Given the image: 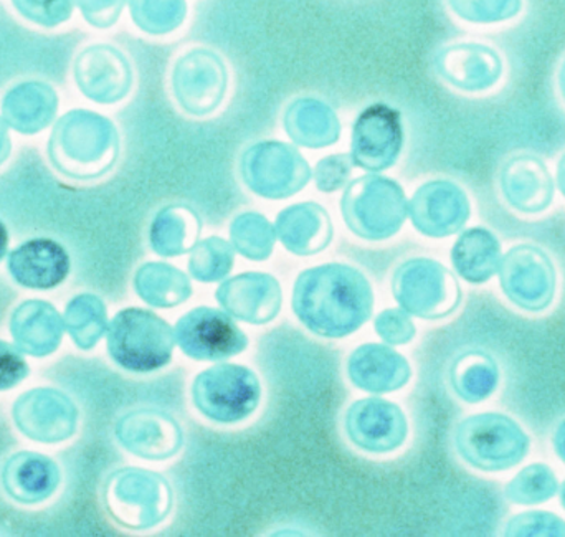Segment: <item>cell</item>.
Listing matches in <instances>:
<instances>
[{
	"label": "cell",
	"instance_id": "obj_36",
	"mask_svg": "<svg viewBox=\"0 0 565 537\" xmlns=\"http://www.w3.org/2000/svg\"><path fill=\"white\" fill-rule=\"evenodd\" d=\"M559 493L556 473L544 463H533L521 470L507 485V496L516 505H541Z\"/></svg>",
	"mask_w": 565,
	"mask_h": 537
},
{
	"label": "cell",
	"instance_id": "obj_18",
	"mask_svg": "<svg viewBox=\"0 0 565 537\" xmlns=\"http://www.w3.org/2000/svg\"><path fill=\"white\" fill-rule=\"evenodd\" d=\"M408 215L412 224L431 238H445L458 234L471 215L467 192L451 181L438 179L422 185L411 204Z\"/></svg>",
	"mask_w": 565,
	"mask_h": 537
},
{
	"label": "cell",
	"instance_id": "obj_32",
	"mask_svg": "<svg viewBox=\"0 0 565 537\" xmlns=\"http://www.w3.org/2000/svg\"><path fill=\"white\" fill-rule=\"evenodd\" d=\"M138 297L154 308H174L192 297L188 275L168 264H145L135 275Z\"/></svg>",
	"mask_w": 565,
	"mask_h": 537
},
{
	"label": "cell",
	"instance_id": "obj_35",
	"mask_svg": "<svg viewBox=\"0 0 565 537\" xmlns=\"http://www.w3.org/2000/svg\"><path fill=\"white\" fill-rule=\"evenodd\" d=\"M232 247L248 260L264 261L274 254L277 230L265 215L244 212L231 225Z\"/></svg>",
	"mask_w": 565,
	"mask_h": 537
},
{
	"label": "cell",
	"instance_id": "obj_12",
	"mask_svg": "<svg viewBox=\"0 0 565 537\" xmlns=\"http://www.w3.org/2000/svg\"><path fill=\"white\" fill-rule=\"evenodd\" d=\"M179 350L195 361H225L244 353L248 337L231 314L199 307L185 313L174 327Z\"/></svg>",
	"mask_w": 565,
	"mask_h": 537
},
{
	"label": "cell",
	"instance_id": "obj_44",
	"mask_svg": "<svg viewBox=\"0 0 565 537\" xmlns=\"http://www.w3.org/2000/svg\"><path fill=\"white\" fill-rule=\"evenodd\" d=\"M29 376V364L12 344L0 341V390L13 389Z\"/></svg>",
	"mask_w": 565,
	"mask_h": 537
},
{
	"label": "cell",
	"instance_id": "obj_23",
	"mask_svg": "<svg viewBox=\"0 0 565 537\" xmlns=\"http://www.w3.org/2000/svg\"><path fill=\"white\" fill-rule=\"evenodd\" d=\"M62 470L50 457L36 452H17L3 462L0 485L19 505H40L58 492Z\"/></svg>",
	"mask_w": 565,
	"mask_h": 537
},
{
	"label": "cell",
	"instance_id": "obj_24",
	"mask_svg": "<svg viewBox=\"0 0 565 537\" xmlns=\"http://www.w3.org/2000/svg\"><path fill=\"white\" fill-rule=\"evenodd\" d=\"M348 377L358 389L387 394L407 386L411 364L385 344L369 343L352 351L348 359Z\"/></svg>",
	"mask_w": 565,
	"mask_h": 537
},
{
	"label": "cell",
	"instance_id": "obj_14",
	"mask_svg": "<svg viewBox=\"0 0 565 537\" xmlns=\"http://www.w3.org/2000/svg\"><path fill=\"white\" fill-rule=\"evenodd\" d=\"M73 78L86 98L99 105H115L131 92L135 73L118 46L93 43L76 55Z\"/></svg>",
	"mask_w": 565,
	"mask_h": 537
},
{
	"label": "cell",
	"instance_id": "obj_4",
	"mask_svg": "<svg viewBox=\"0 0 565 537\" xmlns=\"http://www.w3.org/2000/svg\"><path fill=\"white\" fill-rule=\"evenodd\" d=\"M171 485L164 476L145 469H119L103 486V505L116 525L146 531L168 519L172 512Z\"/></svg>",
	"mask_w": 565,
	"mask_h": 537
},
{
	"label": "cell",
	"instance_id": "obj_45",
	"mask_svg": "<svg viewBox=\"0 0 565 537\" xmlns=\"http://www.w3.org/2000/svg\"><path fill=\"white\" fill-rule=\"evenodd\" d=\"M10 152H12V141H10L9 126L0 116V165L9 159Z\"/></svg>",
	"mask_w": 565,
	"mask_h": 537
},
{
	"label": "cell",
	"instance_id": "obj_50",
	"mask_svg": "<svg viewBox=\"0 0 565 537\" xmlns=\"http://www.w3.org/2000/svg\"><path fill=\"white\" fill-rule=\"evenodd\" d=\"M561 503H563V508L565 509V482L561 485L559 488Z\"/></svg>",
	"mask_w": 565,
	"mask_h": 537
},
{
	"label": "cell",
	"instance_id": "obj_41",
	"mask_svg": "<svg viewBox=\"0 0 565 537\" xmlns=\"http://www.w3.org/2000/svg\"><path fill=\"white\" fill-rule=\"evenodd\" d=\"M374 330L382 340L392 346H404L411 343L417 334L414 321L408 316L407 311L385 310L375 318Z\"/></svg>",
	"mask_w": 565,
	"mask_h": 537
},
{
	"label": "cell",
	"instance_id": "obj_1",
	"mask_svg": "<svg viewBox=\"0 0 565 537\" xmlns=\"http://www.w3.org/2000/svg\"><path fill=\"white\" fill-rule=\"evenodd\" d=\"M291 307L312 334L341 340L367 323L374 291L365 275L351 265H319L296 278Z\"/></svg>",
	"mask_w": 565,
	"mask_h": 537
},
{
	"label": "cell",
	"instance_id": "obj_28",
	"mask_svg": "<svg viewBox=\"0 0 565 537\" xmlns=\"http://www.w3.org/2000/svg\"><path fill=\"white\" fill-rule=\"evenodd\" d=\"M286 132L296 144L319 149L338 142L341 125L331 106L316 98L289 103L282 116Z\"/></svg>",
	"mask_w": 565,
	"mask_h": 537
},
{
	"label": "cell",
	"instance_id": "obj_30",
	"mask_svg": "<svg viewBox=\"0 0 565 537\" xmlns=\"http://www.w3.org/2000/svg\"><path fill=\"white\" fill-rule=\"evenodd\" d=\"M202 222L198 212L188 205H168L152 218L149 244L161 257L188 254L198 244Z\"/></svg>",
	"mask_w": 565,
	"mask_h": 537
},
{
	"label": "cell",
	"instance_id": "obj_15",
	"mask_svg": "<svg viewBox=\"0 0 565 537\" xmlns=\"http://www.w3.org/2000/svg\"><path fill=\"white\" fill-rule=\"evenodd\" d=\"M404 149V122L391 106H367L352 129L351 158L354 165L379 172L392 168Z\"/></svg>",
	"mask_w": 565,
	"mask_h": 537
},
{
	"label": "cell",
	"instance_id": "obj_43",
	"mask_svg": "<svg viewBox=\"0 0 565 537\" xmlns=\"http://www.w3.org/2000/svg\"><path fill=\"white\" fill-rule=\"evenodd\" d=\"M76 6L89 25L105 30L116 25L125 10L126 0H76Z\"/></svg>",
	"mask_w": 565,
	"mask_h": 537
},
{
	"label": "cell",
	"instance_id": "obj_3",
	"mask_svg": "<svg viewBox=\"0 0 565 537\" xmlns=\"http://www.w3.org/2000/svg\"><path fill=\"white\" fill-rule=\"evenodd\" d=\"M109 357L128 373H156L168 366L175 347L171 324L142 308H126L106 331Z\"/></svg>",
	"mask_w": 565,
	"mask_h": 537
},
{
	"label": "cell",
	"instance_id": "obj_9",
	"mask_svg": "<svg viewBox=\"0 0 565 537\" xmlns=\"http://www.w3.org/2000/svg\"><path fill=\"white\" fill-rule=\"evenodd\" d=\"M228 66L221 53L209 46H192L175 58L171 86L179 106L192 116H209L224 101Z\"/></svg>",
	"mask_w": 565,
	"mask_h": 537
},
{
	"label": "cell",
	"instance_id": "obj_5",
	"mask_svg": "<svg viewBox=\"0 0 565 537\" xmlns=\"http://www.w3.org/2000/svg\"><path fill=\"white\" fill-rule=\"evenodd\" d=\"M458 455L480 472H507L520 465L530 453V436L504 414L488 412L467 417L455 432Z\"/></svg>",
	"mask_w": 565,
	"mask_h": 537
},
{
	"label": "cell",
	"instance_id": "obj_47",
	"mask_svg": "<svg viewBox=\"0 0 565 537\" xmlns=\"http://www.w3.org/2000/svg\"><path fill=\"white\" fill-rule=\"evenodd\" d=\"M556 182L557 187H559V191L563 192L565 197V152L563 158L559 159V162H557Z\"/></svg>",
	"mask_w": 565,
	"mask_h": 537
},
{
	"label": "cell",
	"instance_id": "obj_11",
	"mask_svg": "<svg viewBox=\"0 0 565 537\" xmlns=\"http://www.w3.org/2000/svg\"><path fill=\"white\" fill-rule=\"evenodd\" d=\"M498 277L504 297L527 313L547 310L556 298V267L550 255L536 245L521 244L507 251Z\"/></svg>",
	"mask_w": 565,
	"mask_h": 537
},
{
	"label": "cell",
	"instance_id": "obj_29",
	"mask_svg": "<svg viewBox=\"0 0 565 537\" xmlns=\"http://www.w3.org/2000/svg\"><path fill=\"white\" fill-rule=\"evenodd\" d=\"M501 244L493 232L483 227L465 230L451 248V264L468 283L481 284L498 273Z\"/></svg>",
	"mask_w": 565,
	"mask_h": 537
},
{
	"label": "cell",
	"instance_id": "obj_20",
	"mask_svg": "<svg viewBox=\"0 0 565 537\" xmlns=\"http://www.w3.org/2000/svg\"><path fill=\"white\" fill-rule=\"evenodd\" d=\"M215 298L231 316L257 326L274 321L282 304L277 278L262 271H247L224 281Z\"/></svg>",
	"mask_w": 565,
	"mask_h": 537
},
{
	"label": "cell",
	"instance_id": "obj_8",
	"mask_svg": "<svg viewBox=\"0 0 565 537\" xmlns=\"http://www.w3.org/2000/svg\"><path fill=\"white\" fill-rule=\"evenodd\" d=\"M392 293L402 310L422 320H444L461 303L457 278L431 258H411L398 265L392 277Z\"/></svg>",
	"mask_w": 565,
	"mask_h": 537
},
{
	"label": "cell",
	"instance_id": "obj_37",
	"mask_svg": "<svg viewBox=\"0 0 565 537\" xmlns=\"http://www.w3.org/2000/svg\"><path fill=\"white\" fill-rule=\"evenodd\" d=\"M234 261V247L228 241L209 237L192 247L189 271L195 280L214 283L231 273Z\"/></svg>",
	"mask_w": 565,
	"mask_h": 537
},
{
	"label": "cell",
	"instance_id": "obj_21",
	"mask_svg": "<svg viewBox=\"0 0 565 537\" xmlns=\"http://www.w3.org/2000/svg\"><path fill=\"white\" fill-rule=\"evenodd\" d=\"M500 187L510 207L526 215L547 211L556 194L554 178L546 162L527 152L513 155L504 162Z\"/></svg>",
	"mask_w": 565,
	"mask_h": 537
},
{
	"label": "cell",
	"instance_id": "obj_17",
	"mask_svg": "<svg viewBox=\"0 0 565 537\" xmlns=\"http://www.w3.org/2000/svg\"><path fill=\"white\" fill-rule=\"evenodd\" d=\"M435 72L454 88L483 93L503 78V56L493 46L478 42H457L441 46L434 58Z\"/></svg>",
	"mask_w": 565,
	"mask_h": 537
},
{
	"label": "cell",
	"instance_id": "obj_33",
	"mask_svg": "<svg viewBox=\"0 0 565 537\" xmlns=\"http://www.w3.org/2000/svg\"><path fill=\"white\" fill-rule=\"evenodd\" d=\"M63 324L79 350H93L108 331L106 304L96 294H78L66 307Z\"/></svg>",
	"mask_w": 565,
	"mask_h": 537
},
{
	"label": "cell",
	"instance_id": "obj_34",
	"mask_svg": "<svg viewBox=\"0 0 565 537\" xmlns=\"http://www.w3.org/2000/svg\"><path fill=\"white\" fill-rule=\"evenodd\" d=\"M132 23L146 35L178 32L189 15L188 0H128Z\"/></svg>",
	"mask_w": 565,
	"mask_h": 537
},
{
	"label": "cell",
	"instance_id": "obj_16",
	"mask_svg": "<svg viewBox=\"0 0 565 537\" xmlns=\"http://www.w3.org/2000/svg\"><path fill=\"white\" fill-rule=\"evenodd\" d=\"M13 422L30 440L56 443L72 439L79 412L70 396L56 389H33L13 404Z\"/></svg>",
	"mask_w": 565,
	"mask_h": 537
},
{
	"label": "cell",
	"instance_id": "obj_13",
	"mask_svg": "<svg viewBox=\"0 0 565 537\" xmlns=\"http://www.w3.org/2000/svg\"><path fill=\"white\" fill-rule=\"evenodd\" d=\"M344 432L349 442L362 452L385 455L404 445L408 422L397 404L381 397H367L349 406Z\"/></svg>",
	"mask_w": 565,
	"mask_h": 537
},
{
	"label": "cell",
	"instance_id": "obj_19",
	"mask_svg": "<svg viewBox=\"0 0 565 537\" xmlns=\"http://www.w3.org/2000/svg\"><path fill=\"white\" fill-rule=\"evenodd\" d=\"M116 440L122 449L145 460H169L181 452L184 432L171 414L158 409H136L116 423Z\"/></svg>",
	"mask_w": 565,
	"mask_h": 537
},
{
	"label": "cell",
	"instance_id": "obj_2",
	"mask_svg": "<svg viewBox=\"0 0 565 537\" xmlns=\"http://www.w3.org/2000/svg\"><path fill=\"white\" fill-rule=\"evenodd\" d=\"M115 122L89 109H72L53 126L49 159L53 168L75 181H95L108 174L119 159Z\"/></svg>",
	"mask_w": 565,
	"mask_h": 537
},
{
	"label": "cell",
	"instance_id": "obj_46",
	"mask_svg": "<svg viewBox=\"0 0 565 537\" xmlns=\"http://www.w3.org/2000/svg\"><path fill=\"white\" fill-rule=\"evenodd\" d=\"M553 445L554 450H556L557 457L563 460L565 465V420H563V422L557 426V429L554 430Z\"/></svg>",
	"mask_w": 565,
	"mask_h": 537
},
{
	"label": "cell",
	"instance_id": "obj_25",
	"mask_svg": "<svg viewBox=\"0 0 565 537\" xmlns=\"http://www.w3.org/2000/svg\"><path fill=\"white\" fill-rule=\"evenodd\" d=\"M58 95L49 83L39 79L19 83L3 95L0 115L13 131L39 135L49 128L58 112Z\"/></svg>",
	"mask_w": 565,
	"mask_h": 537
},
{
	"label": "cell",
	"instance_id": "obj_39",
	"mask_svg": "<svg viewBox=\"0 0 565 537\" xmlns=\"http://www.w3.org/2000/svg\"><path fill=\"white\" fill-rule=\"evenodd\" d=\"M76 0H12L13 9L39 26L55 29L68 22L75 10Z\"/></svg>",
	"mask_w": 565,
	"mask_h": 537
},
{
	"label": "cell",
	"instance_id": "obj_27",
	"mask_svg": "<svg viewBox=\"0 0 565 537\" xmlns=\"http://www.w3.org/2000/svg\"><path fill=\"white\" fill-rule=\"evenodd\" d=\"M332 222L324 207L315 202L291 205L278 214L277 235L282 247L299 257L324 250L332 240Z\"/></svg>",
	"mask_w": 565,
	"mask_h": 537
},
{
	"label": "cell",
	"instance_id": "obj_40",
	"mask_svg": "<svg viewBox=\"0 0 565 537\" xmlns=\"http://www.w3.org/2000/svg\"><path fill=\"white\" fill-rule=\"evenodd\" d=\"M504 535L510 537H565V522L553 513H521L508 522Z\"/></svg>",
	"mask_w": 565,
	"mask_h": 537
},
{
	"label": "cell",
	"instance_id": "obj_48",
	"mask_svg": "<svg viewBox=\"0 0 565 537\" xmlns=\"http://www.w3.org/2000/svg\"><path fill=\"white\" fill-rule=\"evenodd\" d=\"M7 247H9V232H7L6 224L0 221V260L6 257Z\"/></svg>",
	"mask_w": 565,
	"mask_h": 537
},
{
	"label": "cell",
	"instance_id": "obj_38",
	"mask_svg": "<svg viewBox=\"0 0 565 537\" xmlns=\"http://www.w3.org/2000/svg\"><path fill=\"white\" fill-rule=\"evenodd\" d=\"M455 17L477 25H493L516 19L523 10V0H447Z\"/></svg>",
	"mask_w": 565,
	"mask_h": 537
},
{
	"label": "cell",
	"instance_id": "obj_7",
	"mask_svg": "<svg viewBox=\"0 0 565 537\" xmlns=\"http://www.w3.org/2000/svg\"><path fill=\"white\" fill-rule=\"evenodd\" d=\"M195 409L214 423L232 426L248 419L260 406L262 384L257 374L238 364H217L192 383Z\"/></svg>",
	"mask_w": 565,
	"mask_h": 537
},
{
	"label": "cell",
	"instance_id": "obj_26",
	"mask_svg": "<svg viewBox=\"0 0 565 537\" xmlns=\"http://www.w3.org/2000/svg\"><path fill=\"white\" fill-rule=\"evenodd\" d=\"M63 331V318L46 301H23L10 316V334L17 347L30 356L52 354L62 343Z\"/></svg>",
	"mask_w": 565,
	"mask_h": 537
},
{
	"label": "cell",
	"instance_id": "obj_42",
	"mask_svg": "<svg viewBox=\"0 0 565 537\" xmlns=\"http://www.w3.org/2000/svg\"><path fill=\"white\" fill-rule=\"evenodd\" d=\"M351 154H332L316 164L315 181L319 191L331 194L348 184L352 172Z\"/></svg>",
	"mask_w": 565,
	"mask_h": 537
},
{
	"label": "cell",
	"instance_id": "obj_6",
	"mask_svg": "<svg viewBox=\"0 0 565 537\" xmlns=\"http://www.w3.org/2000/svg\"><path fill=\"white\" fill-rule=\"evenodd\" d=\"M341 212L352 234L369 241L394 237L408 215L404 189L382 175H364L345 187Z\"/></svg>",
	"mask_w": 565,
	"mask_h": 537
},
{
	"label": "cell",
	"instance_id": "obj_10",
	"mask_svg": "<svg viewBox=\"0 0 565 537\" xmlns=\"http://www.w3.org/2000/svg\"><path fill=\"white\" fill-rule=\"evenodd\" d=\"M241 175L255 194L280 201L306 187L311 169L292 146L262 141L245 149L241 158Z\"/></svg>",
	"mask_w": 565,
	"mask_h": 537
},
{
	"label": "cell",
	"instance_id": "obj_22",
	"mask_svg": "<svg viewBox=\"0 0 565 537\" xmlns=\"http://www.w3.org/2000/svg\"><path fill=\"white\" fill-rule=\"evenodd\" d=\"M72 261L68 251L52 238H32L13 248L7 258V270L20 287L29 290H53L68 278Z\"/></svg>",
	"mask_w": 565,
	"mask_h": 537
},
{
	"label": "cell",
	"instance_id": "obj_49",
	"mask_svg": "<svg viewBox=\"0 0 565 537\" xmlns=\"http://www.w3.org/2000/svg\"><path fill=\"white\" fill-rule=\"evenodd\" d=\"M557 86H559V93L565 103V58L561 63L559 72H557Z\"/></svg>",
	"mask_w": 565,
	"mask_h": 537
},
{
	"label": "cell",
	"instance_id": "obj_31",
	"mask_svg": "<svg viewBox=\"0 0 565 537\" xmlns=\"http://www.w3.org/2000/svg\"><path fill=\"white\" fill-rule=\"evenodd\" d=\"M500 384V366L491 354L468 351L450 367V386L467 404H480L493 396Z\"/></svg>",
	"mask_w": 565,
	"mask_h": 537
}]
</instances>
